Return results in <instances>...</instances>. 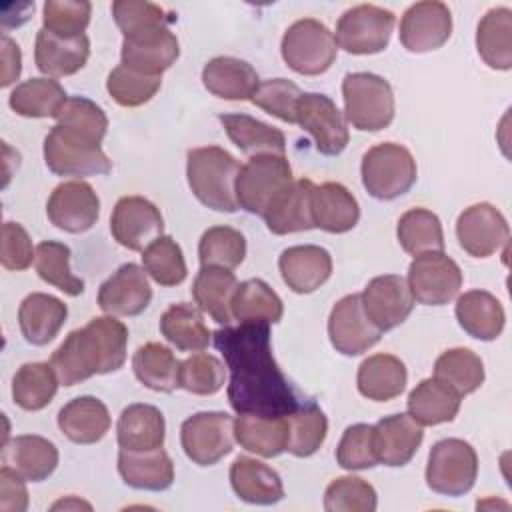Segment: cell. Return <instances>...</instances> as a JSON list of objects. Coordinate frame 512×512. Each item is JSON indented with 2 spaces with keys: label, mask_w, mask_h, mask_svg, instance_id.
<instances>
[{
  "label": "cell",
  "mask_w": 512,
  "mask_h": 512,
  "mask_svg": "<svg viewBox=\"0 0 512 512\" xmlns=\"http://www.w3.org/2000/svg\"><path fill=\"white\" fill-rule=\"evenodd\" d=\"M212 336L230 370L228 402L234 412L288 416L300 408L302 400L274 360L270 324H228Z\"/></svg>",
  "instance_id": "cell-1"
},
{
  "label": "cell",
  "mask_w": 512,
  "mask_h": 512,
  "mask_svg": "<svg viewBox=\"0 0 512 512\" xmlns=\"http://www.w3.org/2000/svg\"><path fill=\"white\" fill-rule=\"evenodd\" d=\"M128 328L116 316H96L72 330L52 352L50 366L62 386L80 384L94 374H110L124 366Z\"/></svg>",
  "instance_id": "cell-2"
},
{
  "label": "cell",
  "mask_w": 512,
  "mask_h": 512,
  "mask_svg": "<svg viewBox=\"0 0 512 512\" xmlns=\"http://www.w3.org/2000/svg\"><path fill=\"white\" fill-rule=\"evenodd\" d=\"M238 160L220 146H202L188 150L186 178L192 194L216 212H236Z\"/></svg>",
  "instance_id": "cell-3"
},
{
  "label": "cell",
  "mask_w": 512,
  "mask_h": 512,
  "mask_svg": "<svg viewBox=\"0 0 512 512\" xmlns=\"http://www.w3.org/2000/svg\"><path fill=\"white\" fill-rule=\"evenodd\" d=\"M344 116L360 132H378L394 120V92L386 78L352 72L342 80Z\"/></svg>",
  "instance_id": "cell-4"
},
{
  "label": "cell",
  "mask_w": 512,
  "mask_h": 512,
  "mask_svg": "<svg viewBox=\"0 0 512 512\" xmlns=\"http://www.w3.org/2000/svg\"><path fill=\"white\" fill-rule=\"evenodd\" d=\"M100 144L78 130L56 124L44 138V162L56 176L84 178L108 174L112 160Z\"/></svg>",
  "instance_id": "cell-5"
},
{
  "label": "cell",
  "mask_w": 512,
  "mask_h": 512,
  "mask_svg": "<svg viewBox=\"0 0 512 512\" xmlns=\"http://www.w3.org/2000/svg\"><path fill=\"white\" fill-rule=\"evenodd\" d=\"M360 174L372 198L394 200L414 186L418 168L408 148L396 142H382L364 152Z\"/></svg>",
  "instance_id": "cell-6"
},
{
  "label": "cell",
  "mask_w": 512,
  "mask_h": 512,
  "mask_svg": "<svg viewBox=\"0 0 512 512\" xmlns=\"http://www.w3.org/2000/svg\"><path fill=\"white\" fill-rule=\"evenodd\" d=\"M292 184V168L286 154H256L240 166L236 178L238 206L264 216L270 204Z\"/></svg>",
  "instance_id": "cell-7"
},
{
  "label": "cell",
  "mask_w": 512,
  "mask_h": 512,
  "mask_svg": "<svg viewBox=\"0 0 512 512\" xmlns=\"http://www.w3.org/2000/svg\"><path fill=\"white\" fill-rule=\"evenodd\" d=\"M478 476V456L470 442L460 438L438 440L428 454L426 484L442 496H464Z\"/></svg>",
  "instance_id": "cell-8"
},
{
  "label": "cell",
  "mask_w": 512,
  "mask_h": 512,
  "mask_svg": "<svg viewBox=\"0 0 512 512\" xmlns=\"http://www.w3.org/2000/svg\"><path fill=\"white\" fill-rule=\"evenodd\" d=\"M288 68L304 76L324 74L336 60L334 34L316 18H302L288 26L280 44Z\"/></svg>",
  "instance_id": "cell-9"
},
{
  "label": "cell",
  "mask_w": 512,
  "mask_h": 512,
  "mask_svg": "<svg viewBox=\"0 0 512 512\" xmlns=\"http://www.w3.org/2000/svg\"><path fill=\"white\" fill-rule=\"evenodd\" d=\"M394 26V12L374 4H358L340 16L334 40L348 54H378L388 48Z\"/></svg>",
  "instance_id": "cell-10"
},
{
  "label": "cell",
  "mask_w": 512,
  "mask_h": 512,
  "mask_svg": "<svg viewBox=\"0 0 512 512\" xmlns=\"http://www.w3.org/2000/svg\"><path fill=\"white\" fill-rule=\"evenodd\" d=\"M184 454L198 466H214L234 448V418L226 412H196L182 422Z\"/></svg>",
  "instance_id": "cell-11"
},
{
  "label": "cell",
  "mask_w": 512,
  "mask_h": 512,
  "mask_svg": "<svg viewBox=\"0 0 512 512\" xmlns=\"http://www.w3.org/2000/svg\"><path fill=\"white\" fill-rule=\"evenodd\" d=\"M406 280L416 302L444 306L458 296L464 278L460 266L450 256L444 252H426L414 256Z\"/></svg>",
  "instance_id": "cell-12"
},
{
  "label": "cell",
  "mask_w": 512,
  "mask_h": 512,
  "mask_svg": "<svg viewBox=\"0 0 512 512\" xmlns=\"http://www.w3.org/2000/svg\"><path fill=\"white\" fill-rule=\"evenodd\" d=\"M296 124L314 138L316 150L324 156H338L350 140L344 112L326 94L302 92L296 104Z\"/></svg>",
  "instance_id": "cell-13"
},
{
  "label": "cell",
  "mask_w": 512,
  "mask_h": 512,
  "mask_svg": "<svg viewBox=\"0 0 512 512\" xmlns=\"http://www.w3.org/2000/svg\"><path fill=\"white\" fill-rule=\"evenodd\" d=\"M164 218L156 204L144 196H122L110 216V232L114 240L132 250L144 252L148 244L162 236Z\"/></svg>",
  "instance_id": "cell-14"
},
{
  "label": "cell",
  "mask_w": 512,
  "mask_h": 512,
  "mask_svg": "<svg viewBox=\"0 0 512 512\" xmlns=\"http://www.w3.org/2000/svg\"><path fill=\"white\" fill-rule=\"evenodd\" d=\"M508 236L510 228L506 218L488 202H478L464 208L456 220L458 244L474 258H488L496 254L508 242Z\"/></svg>",
  "instance_id": "cell-15"
},
{
  "label": "cell",
  "mask_w": 512,
  "mask_h": 512,
  "mask_svg": "<svg viewBox=\"0 0 512 512\" xmlns=\"http://www.w3.org/2000/svg\"><path fill=\"white\" fill-rule=\"evenodd\" d=\"M382 332L366 316L360 294L340 298L328 316V338L336 352L358 356L378 344Z\"/></svg>",
  "instance_id": "cell-16"
},
{
  "label": "cell",
  "mask_w": 512,
  "mask_h": 512,
  "mask_svg": "<svg viewBox=\"0 0 512 512\" xmlns=\"http://www.w3.org/2000/svg\"><path fill=\"white\" fill-rule=\"evenodd\" d=\"M452 34V14L444 2L424 0L412 4L400 20V42L412 54L438 50Z\"/></svg>",
  "instance_id": "cell-17"
},
{
  "label": "cell",
  "mask_w": 512,
  "mask_h": 512,
  "mask_svg": "<svg viewBox=\"0 0 512 512\" xmlns=\"http://www.w3.org/2000/svg\"><path fill=\"white\" fill-rule=\"evenodd\" d=\"M48 220L70 234L90 230L100 216V198L84 180L58 184L46 202Z\"/></svg>",
  "instance_id": "cell-18"
},
{
  "label": "cell",
  "mask_w": 512,
  "mask_h": 512,
  "mask_svg": "<svg viewBox=\"0 0 512 512\" xmlns=\"http://www.w3.org/2000/svg\"><path fill=\"white\" fill-rule=\"evenodd\" d=\"M366 316L380 332L400 326L414 308V296L408 280L398 274L372 278L360 294Z\"/></svg>",
  "instance_id": "cell-19"
},
{
  "label": "cell",
  "mask_w": 512,
  "mask_h": 512,
  "mask_svg": "<svg viewBox=\"0 0 512 512\" xmlns=\"http://www.w3.org/2000/svg\"><path fill=\"white\" fill-rule=\"evenodd\" d=\"M152 300L148 274L138 264H122L98 290V306L108 316H138Z\"/></svg>",
  "instance_id": "cell-20"
},
{
  "label": "cell",
  "mask_w": 512,
  "mask_h": 512,
  "mask_svg": "<svg viewBox=\"0 0 512 512\" xmlns=\"http://www.w3.org/2000/svg\"><path fill=\"white\" fill-rule=\"evenodd\" d=\"M424 440L422 426L410 414H392L374 424V450L380 464L406 466Z\"/></svg>",
  "instance_id": "cell-21"
},
{
  "label": "cell",
  "mask_w": 512,
  "mask_h": 512,
  "mask_svg": "<svg viewBox=\"0 0 512 512\" xmlns=\"http://www.w3.org/2000/svg\"><path fill=\"white\" fill-rule=\"evenodd\" d=\"M278 268L292 292L310 294L330 278L332 256L326 248L314 244L290 246L280 254Z\"/></svg>",
  "instance_id": "cell-22"
},
{
  "label": "cell",
  "mask_w": 512,
  "mask_h": 512,
  "mask_svg": "<svg viewBox=\"0 0 512 512\" xmlns=\"http://www.w3.org/2000/svg\"><path fill=\"white\" fill-rule=\"evenodd\" d=\"M90 56V40L86 34L76 38H62L44 28L36 34L34 62L48 78L72 76L84 68Z\"/></svg>",
  "instance_id": "cell-23"
},
{
  "label": "cell",
  "mask_w": 512,
  "mask_h": 512,
  "mask_svg": "<svg viewBox=\"0 0 512 512\" xmlns=\"http://www.w3.org/2000/svg\"><path fill=\"white\" fill-rule=\"evenodd\" d=\"M314 182L308 178L292 180V184L270 204L266 214V226L272 234H292L314 228L312 220V192Z\"/></svg>",
  "instance_id": "cell-24"
},
{
  "label": "cell",
  "mask_w": 512,
  "mask_h": 512,
  "mask_svg": "<svg viewBox=\"0 0 512 512\" xmlns=\"http://www.w3.org/2000/svg\"><path fill=\"white\" fill-rule=\"evenodd\" d=\"M314 228L330 234H344L360 220V206L354 194L340 182H324L312 192Z\"/></svg>",
  "instance_id": "cell-25"
},
{
  "label": "cell",
  "mask_w": 512,
  "mask_h": 512,
  "mask_svg": "<svg viewBox=\"0 0 512 512\" xmlns=\"http://www.w3.org/2000/svg\"><path fill=\"white\" fill-rule=\"evenodd\" d=\"M68 318V306L44 292L28 294L18 308V324L26 342L44 346L56 338Z\"/></svg>",
  "instance_id": "cell-26"
},
{
  "label": "cell",
  "mask_w": 512,
  "mask_h": 512,
  "mask_svg": "<svg viewBox=\"0 0 512 512\" xmlns=\"http://www.w3.org/2000/svg\"><path fill=\"white\" fill-rule=\"evenodd\" d=\"M2 464L12 466L26 482H42L58 466V448L44 436L22 434L4 442Z\"/></svg>",
  "instance_id": "cell-27"
},
{
  "label": "cell",
  "mask_w": 512,
  "mask_h": 512,
  "mask_svg": "<svg viewBox=\"0 0 512 512\" xmlns=\"http://www.w3.org/2000/svg\"><path fill=\"white\" fill-rule=\"evenodd\" d=\"M180 56L178 38L164 28L160 32L122 40L120 60L124 66L150 76H162Z\"/></svg>",
  "instance_id": "cell-28"
},
{
  "label": "cell",
  "mask_w": 512,
  "mask_h": 512,
  "mask_svg": "<svg viewBox=\"0 0 512 512\" xmlns=\"http://www.w3.org/2000/svg\"><path fill=\"white\" fill-rule=\"evenodd\" d=\"M204 88L222 100H250L260 80L252 64L234 56H216L202 68Z\"/></svg>",
  "instance_id": "cell-29"
},
{
  "label": "cell",
  "mask_w": 512,
  "mask_h": 512,
  "mask_svg": "<svg viewBox=\"0 0 512 512\" xmlns=\"http://www.w3.org/2000/svg\"><path fill=\"white\" fill-rule=\"evenodd\" d=\"M230 486L240 500L250 504H276L284 498L280 474L250 456H238L232 462Z\"/></svg>",
  "instance_id": "cell-30"
},
{
  "label": "cell",
  "mask_w": 512,
  "mask_h": 512,
  "mask_svg": "<svg viewBox=\"0 0 512 512\" xmlns=\"http://www.w3.org/2000/svg\"><path fill=\"white\" fill-rule=\"evenodd\" d=\"M456 320L460 328L476 340H496L506 324L500 300L486 290H468L456 300Z\"/></svg>",
  "instance_id": "cell-31"
},
{
  "label": "cell",
  "mask_w": 512,
  "mask_h": 512,
  "mask_svg": "<svg viewBox=\"0 0 512 512\" xmlns=\"http://www.w3.org/2000/svg\"><path fill=\"white\" fill-rule=\"evenodd\" d=\"M58 428L74 444H96L110 430V412L96 396H78L60 408Z\"/></svg>",
  "instance_id": "cell-32"
},
{
  "label": "cell",
  "mask_w": 512,
  "mask_h": 512,
  "mask_svg": "<svg viewBox=\"0 0 512 512\" xmlns=\"http://www.w3.org/2000/svg\"><path fill=\"white\" fill-rule=\"evenodd\" d=\"M166 436L164 414L152 404H130L116 424V440L122 450L144 452L162 448Z\"/></svg>",
  "instance_id": "cell-33"
},
{
  "label": "cell",
  "mask_w": 512,
  "mask_h": 512,
  "mask_svg": "<svg viewBox=\"0 0 512 512\" xmlns=\"http://www.w3.org/2000/svg\"><path fill=\"white\" fill-rule=\"evenodd\" d=\"M118 472L130 488L160 492L172 486L174 482V464L164 448L132 452H118Z\"/></svg>",
  "instance_id": "cell-34"
},
{
  "label": "cell",
  "mask_w": 512,
  "mask_h": 512,
  "mask_svg": "<svg viewBox=\"0 0 512 512\" xmlns=\"http://www.w3.org/2000/svg\"><path fill=\"white\" fill-rule=\"evenodd\" d=\"M406 382V366L394 354H374L358 366V392L368 400L388 402L404 392Z\"/></svg>",
  "instance_id": "cell-35"
},
{
  "label": "cell",
  "mask_w": 512,
  "mask_h": 512,
  "mask_svg": "<svg viewBox=\"0 0 512 512\" xmlns=\"http://www.w3.org/2000/svg\"><path fill=\"white\" fill-rule=\"evenodd\" d=\"M238 280L234 272L220 266H202L192 284L194 302L214 322L228 326L232 322V296Z\"/></svg>",
  "instance_id": "cell-36"
},
{
  "label": "cell",
  "mask_w": 512,
  "mask_h": 512,
  "mask_svg": "<svg viewBox=\"0 0 512 512\" xmlns=\"http://www.w3.org/2000/svg\"><path fill=\"white\" fill-rule=\"evenodd\" d=\"M236 442L262 458H276L288 444V418L286 416H256L238 414L234 420Z\"/></svg>",
  "instance_id": "cell-37"
},
{
  "label": "cell",
  "mask_w": 512,
  "mask_h": 512,
  "mask_svg": "<svg viewBox=\"0 0 512 512\" xmlns=\"http://www.w3.org/2000/svg\"><path fill=\"white\" fill-rule=\"evenodd\" d=\"M462 396H458L452 388L442 384L440 380L424 378L420 380L412 392L408 394V414L420 426H436L444 422H452L460 410Z\"/></svg>",
  "instance_id": "cell-38"
},
{
  "label": "cell",
  "mask_w": 512,
  "mask_h": 512,
  "mask_svg": "<svg viewBox=\"0 0 512 512\" xmlns=\"http://www.w3.org/2000/svg\"><path fill=\"white\" fill-rule=\"evenodd\" d=\"M476 50L494 70L512 68V10L506 6L490 8L476 28Z\"/></svg>",
  "instance_id": "cell-39"
},
{
  "label": "cell",
  "mask_w": 512,
  "mask_h": 512,
  "mask_svg": "<svg viewBox=\"0 0 512 512\" xmlns=\"http://www.w3.org/2000/svg\"><path fill=\"white\" fill-rule=\"evenodd\" d=\"M224 132L244 154H286V136L280 128L248 114H220Z\"/></svg>",
  "instance_id": "cell-40"
},
{
  "label": "cell",
  "mask_w": 512,
  "mask_h": 512,
  "mask_svg": "<svg viewBox=\"0 0 512 512\" xmlns=\"http://www.w3.org/2000/svg\"><path fill=\"white\" fill-rule=\"evenodd\" d=\"M160 332L172 346L182 352H202L212 338L202 310L188 302L172 304L160 316Z\"/></svg>",
  "instance_id": "cell-41"
},
{
  "label": "cell",
  "mask_w": 512,
  "mask_h": 512,
  "mask_svg": "<svg viewBox=\"0 0 512 512\" xmlns=\"http://www.w3.org/2000/svg\"><path fill=\"white\" fill-rule=\"evenodd\" d=\"M134 376L154 392H174L180 388V362L174 352L158 342L142 344L132 356Z\"/></svg>",
  "instance_id": "cell-42"
},
{
  "label": "cell",
  "mask_w": 512,
  "mask_h": 512,
  "mask_svg": "<svg viewBox=\"0 0 512 512\" xmlns=\"http://www.w3.org/2000/svg\"><path fill=\"white\" fill-rule=\"evenodd\" d=\"M66 90L54 78H30L18 84L8 98L10 108L24 118H56L66 102Z\"/></svg>",
  "instance_id": "cell-43"
},
{
  "label": "cell",
  "mask_w": 512,
  "mask_h": 512,
  "mask_svg": "<svg viewBox=\"0 0 512 512\" xmlns=\"http://www.w3.org/2000/svg\"><path fill=\"white\" fill-rule=\"evenodd\" d=\"M284 314L280 296L260 278L244 280L232 296V318L256 324H276Z\"/></svg>",
  "instance_id": "cell-44"
},
{
  "label": "cell",
  "mask_w": 512,
  "mask_h": 512,
  "mask_svg": "<svg viewBox=\"0 0 512 512\" xmlns=\"http://www.w3.org/2000/svg\"><path fill=\"white\" fill-rule=\"evenodd\" d=\"M58 376L50 362H26L12 378L14 404L26 412L46 408L58 390Z\"/></svg>",
  "instance_id": "cell-45"
},
{
  "label": "cell",
  "mask_w": 512,
  "mask_h": 512,
  "mask_svg": "<svg viewBox=\"0 0 512 512\" xmlns=\"http://www.w3.org/2000/svg\"><path fill=\"white\" fill-rule=\"evenodd\" d=\"M396 236L404 252L420 256L426 252H444V230L440 218L426 208L404 212L396 226Z\"/></svg>",
  "instance_id": "cell-46"
},
{
  "label": "cell",
  "mask_w": 512,
  "mask_h": 512,
  "mask_svg": "<svg viewBox=\"0 0 512 512\" xmlns=\"http://www.w3.org/2000/svg\"><path fill=\"white\" fill-rule=\"evenodd\" d=\"M434 378L452 388L458 396H468L482 386L484 364L470 348H450L436 358Z\"/></svg>",
  "instance_id": "cell-47"
},
{
  "label": "cell",
  "mask_w": 512,
  "mask_h": 512,
  "mask_svg": "<svg viewBox=\"0 0 512 512\" xmlns=\"http://www.w3.org/2000/svg\"><path fill=\"white\" fill-rule=\"evenodd\" d=\"M288 418V444L286 450L298 458L312 456L326 440L328 420L318 404L304 400L300 408Z\"/></svg>",
  "instance_id": "cell-48"
},
{
  "label": "cell",
  "mask_w": 512,
  "mask_h": 512,
  "mask_svg": "<svg viewBox=\"0 0 512 512\" xmlns=\"http://www.w3.org/2000/svg\"><path fill=\"white\" fill-rule=\"evenodd\" d=\"M112 16L124 40L160 32L176 20V16L168 14L162 6L154 2H142V0L112 2Z\"/></svg>",
  "instance_id": "cell-49"
},
{
  "label": "cell",
  "mask_w": 512,
  "mask_h": 512,
  "mask_svg": "<svg viewBox=\"0 0 512 512\" xmlns=\"http://www.w3.org/2000/svg\"><path fill=\"white\" fill-rule=\"evenodd\" d=\"M70 248L64 242L44 240L36 246V272L38 276L68 296H80L84 292V280L72 274Z\"/></svg>",
  "instance_id": "cell-50"
},
{
  "label": "cell",
  "mask_w": 512,
  "mask_h": 512,
  "mask_svg": "<svg viewBox=\"0 0 512 512\" xmlns=\"http://www.w3.org/2000/svg\"><path fill=\"white\" fill-rule=\"evenodd\" d=\"M142 268L160 286H178L186 280V260L180 244L162 234L142 252Z\"/></svg>",
  "instance_id": "cell-51"
},
{
  "label": "cell",
  "mask_w": 512,
  "mask_h": 512,
  "mask_svg": "<svg viewBox=\"0 0 512 512\" xmlns=\"http://www.w3.org/2000/svg\"><path fill=\"white\" fill-rule=\"evenodd\" d=\"M246 256V238L232 226L208 228L198 244V258L202 266H220L234 270Z\"/></svg>",
  "instance_id": "cell-52"
},
{
  "label": "cell",
  "mask_w": 512,
  "mask_h": 512,
  "mask_svg": "<svg viewBox=\"0 0 512 512\" xmlns=\"http://www.w3.org/2000/svg\"><path fill=\"white\" fill-rule=\"evenodd\" d=\"M162 76L142 74L124 64L116 66L106 80V90L112 100L124 108H136L152 100V96L160 90Z\"/></svg>",
  "instance_id": "cell-53"
},
{
  "label": "cell",
  "mask_w": 512,
  "mask_h": 512,
  "mask_svg": "<svg viewBox=\"0 0 512 512\" xmlns=\"http://www.w3.org/2000/svg\"><path fill=\"white\" fill-rule=\"evenodd\" d=\"M376 504L374 486L358 476L334 478L324 492V510L328 512H374Z\"/></svg>",
  "instance_id": "cell-54"
},
{
  "label": "cell",
  "mask_w": 512,
  "mask_h": 512,
  "mask_svg": "<svg viewBox=\"0 0 512 512\" xmlns=\"http://www.w3.org/2000/svg\"><path fill=\"white\" fill-rule=\"evenodd\" d=\"M226 380L224 364L206 352H196L180 362V388L196 396L216 394Z\"/></svg>",
  "instance_id": "cell-55"
},
{
  "label": "cell",
  "mask_w": 512,
  "mask_h": 512,
  "mask_svg": "<svg viewBox=\"0 0 512 512\" xmlns=\"http://www.w3.org/2000/svg\"><path fill=\"white\" fill-rule=\"evenodd\" d=\"M90 14L92 4L86 0H48L42 12V28L62 38H76L90 24Z\"/></svg>",
  "instance_id": "cell-56"
},
{
  "label": "cell",
  "mask_w": 512,
  "mask_h": 512,
  "mask_svg": "<svg viewBox=\"0 0 512 512\" xmlns=\"http://www.w3.org/2000/svg\"><path fill=\"white\" fill-rule=\"evenodd\" d=\"M300 96L302 90L292 80L272 78L258 84L250 102L282 122L296 124V104Z\"/></svg>",
  "instance_id": "cell-57"
},
{
  "label": "cell",
  "mask_w": 512,
  "mask_h": 512,
  "mask_svg": "<svg viewBox=\"0 0 512 512\" xmlns=\"http://www.w3.org/2000/svg\"><path fill=\"white\" fill-rule=\"evenodd\" d=\"M336 462L344 470H368L378 464L374 450V426L352 424L336 446Z\"/></svg>",
  "instance_id": "cell-58"
},
{
  "label": "cell",
  "mask_w": 512,
  "mask_h": 512,
  "mask_svg": "<svg viewBox=\"0 0 512 512\" xmlns=\"http://www.w3.org/2000/svg\"><path fill=\"white\" fill-rule=\"evenodd\" d=\"M56 124L78 130L98 142L104 140L108 130V118L104 110L84 96H68L56 114Z\"/></svg>",
  "instance_id": "cell-59"
},
{
  "label": "cell",
  "mask_w": 512,
  "mask_h": 512,
  "mask_svg": "<svg viewBox=\"0 0 512 512\" xmlns=\"http://www.w3.org/2000/svg\"><path fill=\"white\" fill-rule=\"evenodd\" d=\"M36 252L32 248V240L22 224L4 222L2 224V242H0V262L6 270H26Z\"/></svg>",
  "instance_id": "cell-60"
},
{
  "label": "cell",
  "mask_w": 512,
  "mask_h": 512,
  "mask_svg": "<svg viewBox=\"0 0 512 512\" xmlns=\"http://www.w3.org/2000/svg\"><path fill=\"white\" fill-rule=\"evenodd\" d=\"M26 478L12 466L0 468V512H24L28 508Z\"/></svg>",
  "instance_id": "cell-61"
},
{
  "label": "cell",
  "mask_w": 512,
  "mask_h": 512,
  "mask_svg": "<svg viewBox=\"0 0 512 512\" xmlns=\"http://www.w3.org/2000/svg\"><path fill=\"white\" fill-rule=\"evenodd\" d=\"M22 70V54L20 46L10 40L8 36H2V86H10L12 82L18 80Z\"/></svg>",
  "instance_id": "cell-62"
}]
</instances>
